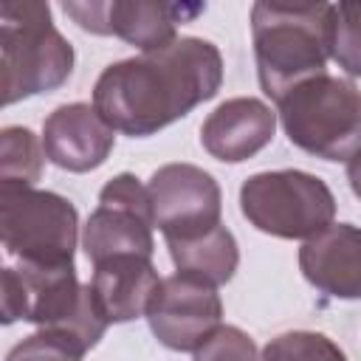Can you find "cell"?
Instances as JSON below:
<instances>
[{"label":"cell","instance_id":"1","mask_svg":"<svg viewBox=\"0 0 361 361\" xmlns=\"http://www.w3.org/2000/svg\"><path fill=\"white\" fill-rule=\"evenodd\" d=\"M223 56L214 42L178 37L172 45L107 65L93 85V107L118 133L155 135L217 96Z\"/></svg>","mask_w":361,"mask_h":361},{"label":"cell","instance_id":"2","mask_svg":"<svg viewBox=\"0 0 361 361\" xmlns=\"http://www.w3.org/2000/svg\"><path fill=\"white\" fill-rule=\"evenodd\" d=\"M333 3H276L251 6V39L259 87L276 104L302 82L327 73Z\"/></svg>","mask_w":361,"mask_h":361},{"label":"cell","instance_id":"3","mask_svg":"<svg viewBox=\"0 0 361 361\" xmlns=\"http://www.w3.org/2000/svg\"><path fill=\"white\" fill-rule=\"evenodd\" d=\"M20 319L68 338L82 353L93 350L107 330L93 288L79 285L73 265L3 268V324Z\"/></svg>","mask_w":361,"mask_h":361},{"label":"cell","instance_id":"4","mask_svg":"<svg viewBox=\"0 0 361 361\" xmlns=\"http://www.w3.org/2000/svg\"><path fill=\"white\" fill-rule=\"evenodd\" d=\"M0 51L6 104L62 87L76 59L42 0H6L0 6Z\"/></svg>","mask_w":361,"mask_h":361},{"label":"cell","instance_id":"5","mask_svg":"<svg viewBox=\"0 0 361 361\" xmlns=\"http://www.w3.org/2000/svg\"><path fill=\"white\" fill-rule=\"evenodd\" d=\"M293 147L324 161H350L361 149V90L350 79L313 76L279 102Z\"/></svg>","mask_w":361,"mask_h":361},{"label":"cell","instance_id":"6","mask_svg":"<svg viewBox=\"0 0 361 361\" xmlns=\"http://www.w3.org/2000/svg\"><path fill=\"white\" fill-rule=\"evenodd\" d=\"M243 217L262 234L282 240H310L336 217L330 186L302 169L257 172L240 186Z\"/></svg>","mask_w":361,"mask_h":361},{"label":"cell","instance_id":"7","mask_svg":"<svg viewBox=\"0 0 361 361\" xmlns=\"http://www.w3.org/2000/svg\"><path fill=\"white\" fill-rule=\"evenodd\" d=\"M76 206L48 189L0 183V237L6 254L28 265H73Z\"/></svg>","mask_w":361,"mask_h":361},{"label":"cell","instance_id":"8","mask_svg":"<svg viewBox=\"0 0 361 361\" xmlns=\"http://www.w3.org/2000/svg\"><path fill=\"white\" fill-rule=\"evenodd\" d=\"M65 14L90 34L118 37L141 54L166 48L178 39V23H192L206 11L200 3H158V0H85L62 3Z\"/></svg>","mask_w":361,"mask_h":361},{"label":"cell","instance_id":"9","mask_svg":"<svg viewBox=\"0 0 361 361\" xmlns=\"http://www.w3.org/2000/svg\"><path fill=\"white\" fill-rule=\"evenodd\" d=\"M149 330L152 336L178 353H195L223 319V302L217 285L195 276V274H172L161 279L149 310Z\"/></svg>","mask_w":361,"mask_h":361},{"label":"cell","instance_id":"10","mask_svg":"<svg viewBox=\"0 0 361 361\" xmlns=\"http://www.w3.org/2000/svg\"><path fill=\"white\" fill-rule=\"evenodd\" d=\"M147 192L152 203V223L161 228L164 240L192 237L220 226V186L195 164H166L155 169Z\"/></svg>","mask_w":361,"mask_h":361},{"label":"cell","instance_id":"11","mask_svg":"<svg viewBox=\"0 0 361 361\" xmlns=\"http://www.w3.org/2000/svg\"><path fill=\"white\" fill-rule=\"evenodd\" d=\"M113 127L93 104H59L42 124V149L51 164L68 172L99 169L113 152Z\"/></svg>","mask_w":361,"mask_h":361},{"label":"cell","instance_id":"12","mask_svg":"<svg viewBox=\"0 0 361 361\" xmlns=\"http://www.w3.org/2000/svg\"><path fill=\"white\" fill-rule=\"evenodd\" d=\"M274 130L276 113L262 99L237 96L226 99L206 116L200 127V144L212 158L223 164H240L265 149L274 138Z\"/></svg>","mask_w":361,"mask_h":361},{"label":"cell","instance_id":"13","mask_svg":"<svg viewBox=\"0 0 361 361\" xmlns=\"http://www.w3.org/2000/svg\"><path fill=\"white\" fill-rule=\"evenodd\" d=\"M302 276L333 299H361V228L333 223L299 248Z\"/></svg>","mask_w":361,"mask_h":361},{"label":"cell","instance_id":"14","mask_svg":"<svg viewBox=\"0 0 361 361\" xmlns=\"http://www.w3.org/2000/svg\"><path fill=\"white\" fill-rule=\"evenodd\" d=\"M90 288L107 324H124L147 316L161 276L149 257H113L93 265Z\"/></svg>","mask_w":361,"mask_h":361},{"label":"cell","instance_id":"15","mask_svg":"<svg viewBox=\"0 0 361 361\" xmlns=\"http://www.w3.org/2000/svg\"><path fill=\"white\" fill-rule=\"evenodd\" d=\"M82 248L93 265L107 262L113 257H149L155 251L152 220L121 209L99 203L82 231Z\"/></svg>","mask_w":361,"mask_h":361},{"label":"cell","instance_id":"16","mask_svg":"<svg viewBox=\"0 0 361 361\" xmlns=\"http://www.w3.org/2000/svg\"><path fill=\"white\" fill-rule=\"evenodd\" d=\"M166 248L178 271L195 274L212 285H226L240 265L237 240L223 223L192 237H172Z\"/></svg>","mask_w":361,"mask_h":361},{"label":"cell","instance_id":"17","mask_svg":"<svg viewBox=\"0 0 361 361\" xmlns=\"http://www.w3.org/2000/svg\"><path fill=\"white\" fill-rule=\"evenodd\" d=\"M45 149L28 127H3L0 133V183L34 186L42 175Z\"/></svg>","mask_w":361,"mask_h":361},{"label":"cell","instance_id":"18","mask_svg":"<svg viewBox=\"0 0 361 361\" xmlns=\"http://www.w3.org/2000/svg\"><path fill=\"white\" fill-rule=\"evenodd\" d=\"M330 56L350 76H361V0L333 3Z\"/></svg>","mask_w":361,"mask_h":361},{"label":"cell","instance_id":"19","mask_svg":"<svg viewBox=\"0 0 361 361\" xmlns=\"http://www.w3.org/2000/svg\"><path fill=\"white\" fill-rule=\"evenodd\" d=\"M259 361H347V355L324 333L290 330V333L271 338Z\"/></svg>","mask_w":361,"mask_h":361},{"label":"cell","instance_id":"20","mask_svg":"<svg viewBox=\"0 0 361 361\" xmlns=\"http://www.w3.org/2000/svg\"><path fill=\"white\" fill-rule=\"evenodd\" d=\"M192 361H259L254 338L234 327V324H220L197 350Z\"/></svg>","mask_w":361,"mask_h":361},{"label":"cell","instance_id":"21","mask_svg":"<svg viewBox=\"0 0 361 361\" xmlns=\"http://www.w3.org/2000/svg\"><path fill=\"white\" fill-rule=\"evenodd\" d=\"M82 358H85V353L76 344H71L68 338H62L51 330L25 336L6 355V361H82Z\"/></svg>","mask_w":361,"mask_h":361},{"label":"cell","instance_id":"22","mask_svg":"<svg viewBox=\"0 0 361 361\" xmlns=\"http://www.w3.org/2000/svg\"><path fill=\"white\" fill-rule=\"evenodd\" d=\"M99 203H104V206H121V209H130V212H135V214L152 220L149 192H147V186H144L135 175H130V172H121V175L110 178V180L102 186V192H99ZM152 226H155V223H152Z\"/></svg>","mask_w":361,"mask_h":361},{"label":"cell","instance_id":"23","mask_svg":"<svg viewBox=\"0 0 361 361\" xmlns=\"http://www.w3.org/2000/svg\"><path fill=\"white\" fill-rule=\"evenodd\" d=\"M347 180H350L353 195L361 200V149L347 161Z\"/></svg>","mask_w":361,"mask_h":361}]
</instances>
